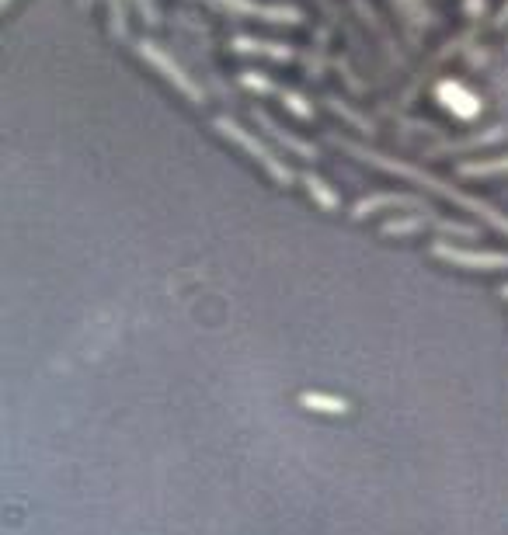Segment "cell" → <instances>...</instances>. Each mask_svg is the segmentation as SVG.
Wrapping results in <instances>:
<instances>
[{
    "instance_id": "obj_1",
    "label": "cell",
    "mask_w": 508,
    "mask_h": 535,
    "mask_svg": "<svg viewBox=\"0 0 508 535\" xmlns=\"http://www.w3.org/2000/svg\"><path fill=\"white\" fill-rule=\"evenodd\" d=\"M338 146H341V150H345V153H352V157H359V160H366V164L380 167V171H390V174H397V178H408V181H415V185L428 188V192H432V195H442V199L463 205V209H470V212H474V216H481L484 223L495 226L498 233H505V237H508V216H505V212H498L491 202L474 199V195H467V192H460V188H456V185H449L446 178H435V174L422 171V167L404 164V160L383 157V153L369 150V146H355V143H348V139H338Z\"/></svg>"
},
{
    "instance_id": "obj_2",
    "label": "cell",
    "mask_w": 508,
    "mask_h": 535,
    "mask_svg": "<svg viewBox=\"0 0 508 535\" xmlns=\"http://www.w3.org/2000/svg\"><path fill=\"white\" fill-rule=\"evenodd\" d=\"M213 126L220 129L223 136H230V139H234V143L241 146V150L248 153V157L258 160V164L265 167V174H268V178H272V181H279L282 188H289V185H293V181H296L293 167H289L286 160L279 157V153H272V150H268V146L261 143L258 136H251L248 129L241 126V122H234V119H230V115H220V119H216Z\"/></svg>"
},
{
    "instance_id": "obj_3",
    "label": "cell",
    "mask_w": 508,
    "mask_h": 535,
    "mask_svg": "<svg viewBox=\"0 0 508 535\" xmlns=\"http://www.w3.org/2000/svg\"><path fill=\"white\" fill-rule=\"evenodd\" d=\"M422 230H439V233H446V237L477 240V226L456 223V219H442V216H435L432 209L411 212V216H401V219H387V223L380 226L383 237H408V233H422Z\"/></svg>"
},
{
    "instance_id": "obj_4",
    "label": "cell",
    "mask_w": 508,
    "mask_h": 535,
    "mask_svg": "<svg viewBox=\"0 0 508 535\" xmlns=\"http://www.w3.org/2000/svg\"><path fill=\"white\" fill-rule=\"evenodd\" d=\"M136 53H140V56H143V60H147V63H150V67H154L157 73H161V77H164V80H171V84H174V87H178V91H181V94H185V98H188V101H195V105H202V101H206V98H202V87H199V84H195V80H192V77H188V73H185V70H181V67H178V63H174V60H171V56H168V53H164V49H161V46H157V42H154V39H140V42H136Z\"/></svg>"
},
{
    "instance_id": "obj_5",
    "label": "cell",
    "mask_w": 508,
    "mask_h": 535,
    "mask_svg": "<svg viewBox=\"0 0 508 535\" xmlns=\"http://www.w3.org/2000/svg\"><path fill=\"white\" fill-rule=\"evenodd\" d=\"M432 258L463 271H508L505 251H467V247H453V244H432Z\"/></svg>"
},
{
    "instance_id": "obj_6",
    "label": "cell",
    "mask_w": 508,
    "mask_h": 535,
    "mask_svg": "<svg viewBox=\"0 0 508 535\" xmlns=\"http://www.w3.org/2000/svg\"><path fill=\"white\" fill-rule=\"evenodd\" d=\"M435 98H439L442 105H446L449 112H453L456 119H463V122H470V119H477V115H481V98H477L467 84H460V80H453V77L435 84Z\"/></svg>"
},
{
    "instance_id": "obj_7",
    "label": "cell",
    "mask_w": 508,
    "mask_h": 535,
    "mask_svg": "<svg viewBox=\"0 0 508 535\" xmlns=\"http://www.w3.org/2000/svg\"><path fill=\"white\" fill-rule=\"evenodd\" d=\"M387 209H428L422 202V195H408V192H380V195H369V199H359L352 205V219H369L376 212H387Z\"/></svg>"
},
{
    "instance_id": "obj_8",
    "label": "cell",
    "mask_w": 508,
    "mask_h": 535,
    "mask_svg": "<svg viewBox=\"0 0 508 535\" xmlns=\"http://www.w3.org/2000/svg\"><path fill=\"white\" fill-rule=\"evenodd\" d=\"M220 7H230L237 14H254L261 21H282V25H296L300 11L296 7H275V4H258V0H216Z\"/></svg>"
},
{
    "instance_id": "obj_9",
    "label": "cell",
    "mask_w": 508,
    "mask_h": 535,
    "mask_svg": "<svg viewBox=\"0 0 508 535\" xmlns=\"http://www.w3.org/2000/svg\"><path fill=\"white\" fill-rule=\"evenodd\" d=\"M254 122H258V126L265 129V133L272 136V139H279V143L286 146V150H293L296 157H307V160H317V157H321V150H317L314 143H307V139H296L293 133H286V129H282L279 122L272 119V115L261 112V108H254Z\"/></svg>"
},
{
    "instance_id": "obj_10",
    "label": "cell",
    "mask_w": 508,
    "mask_h": 535,
    "mask_svg": "<svg viewBox=\"0 0 508 535\" xmlns=\"http://www.w3.org/2000/svg\"><path fill=\"white\" fill-rule=\"evenodd\" d=\"M300 185L307 188V192H310V199H314L317 205H321V209L335 212L338 205H341V199H338V192H335V188H331L324 178H317V174H310V171H307V174H300Z\"/></svg>"
},
{
    "instance_id": "obj_11",
    "label": "cell",
    "mask_w": 508,
    "mask_h": 535,
    "mask_svg": "<svg viewBox=\"0 0 508 535\" xmlns=\"http://www.w3.org/2000/svg\"><path fill=\"white\" fill-rule=\"evenodd\" d=\"M234 49H237V53H261V56H272V60H293V49L275 46V42L248 39V35H237V39H234Z\"/></svg>"
},
{
    "instance_id": "obj_12",
    "label": "cell",
    "mask_w": 508,
    "mask_h": 535,
    "mask_svg": "<svg viewBox=\"0 0 508 535\" xmlns=\"http://www.w3.org/2000/svg\"><path fill=\"white\" fill-rule=\"evenodd\" d=\"M300 407L307 410H317V414H348V400L341 397H328V393H300Z\"/></svg>"
},
{
    "instance_id": "obj_13",
    "label": "cell",
    "mask_w": 508,
    "mask_h": 535,
    "mask_svg": "<svg viewBox=\"0 0 508 535\" xmlns=\"http://www.w3.org/2000/svg\"><path fill=\"white\" fill-rule=\"evenodd\" d=\"M456 171H460V178H491V174H508V157L470 160V164H460Z\"/></svg>"
},
{
    "instance_id": "obj_14",
    "label": "cell",
    "mask_w": 508,
    "mask_h": 535,
    "mask_svg": "<svg viewBox=\"0 0 508 535\" xmlns=\"http://www.w3.org/2000/svg\"><path fill=\"white\" fill-rule=\"evenodd\" d=\"M498 139H505V129H502V126H498V129H488V133H481V136H467V139H460V143H442V146H435L432 153L477 150V146H491V143H498Z\"/></svg>"
},
{
    "instance_id": "obj_15",
    "label": "cell",
    "mask_w": 508,
    "mask_h": 535,
    "mask_svg": "<svg viewBox=\"0 0 508 535\" xmlns=\"http://www.w3.org/2000/svg\"><path fill=\"white\" fill-rule=\"evenodd\" d=\"M279 98H282V105H286L289 112L296 115V119H314V108H310L307 98H300L296 91H289V87H279Z\"/></svg>"
},
{
    "instance_id": "obj_16",
    "label": "cell",
    "mask_w": 508,
    "mask_h": 535,
    "mask_svg": "<svg viewBox=\"0 0 508 535\" xmlns=\"http://www.w3.org/2000/svg\"><path fill=\"white\" fill-rule=\"evenodd\" d=\"M241 84L258 94H279V84H272L265 73H241Z\"/></svg>"
},
{
    "instance_id": "obj_17",
    "label": "cell",
    "mask_w": 508,
    "mask_h": 535,
    "mask_svg": "<svg viewBox=\"0 0 508 535\" xmlns=\"http://www.w3.org/2000/svg\"><path fill=\"white\" fill-rule=\"evenodd\" d=\"M108 11H112V28L119 39H126L129 28H126V4L122 0H108Z\"/></svg>"
},
{
    "instance_id": "obj_18",
    "label": "cell",
    "mask_w": 508,
    "mask_h": 535,
    "mask_svg": "<svg viewBox=\"0 0 508 535\" xmlns=\"http://www.w3.org/2000/svg\"><path fill=\"white\" fill-rule=\"evenodd\" d=\"M136 7L143 11V18L150 21V25H157V7H154V0H133Z\"/></svg>"
},
{
    "instance_id": "obj_19",
    "label": "cell",
    "mask_w": 508,
    "mask_h": 535,
    "mask_svg": "<svg viewBox=\"0 0 508 535\" xmlns=\"http://www.w3.org/2000/svg\"><path fill=\"white\" fill-rule=\"evenodd\" d=\"M495 25H498V28H502V25H508V0H505V4H502V11H498Z\"/></svg>"
},
{
    "instance_id": "obj_20",
    "label": "cell",
    "mask_w": 508,
    "mask_h": 535,
    "mask_svg": "<svg viewBox=\"0 0 508 535\" xmlns=\"http://www.w3.org/2000/svg\"><path fill=\"white\" fill-rule=\"evenodd\" d=\"M502 296H505V299H508V285H502Z\"/></svg>"
},
{
    "instance_id": "obj_21",
    "label": "cell",
    "mask_w": 508,
    "mask_h": 535,
    "mask_svg": "<svg viewBox=\"0 0 508 535\" xmlns=\"http://www.w3.org/2000/svg\"><path fill=\"white\" fill-rule=\"evenodd\" d=\"M7 4H11V0H0V7H7Z\"/></svg>"
},
{
    "instance_id": "obj_22",
    "label": "cell",
    "mask_w": 508,
    "mask_h": 535,
    "mask_svg": "<svg viewBox=\"0 0 508 535\" xmlns=\"http://www.w3.org/2000/svg\"><path fill=\"white\" fill-rule=\"evenodd\" d=\"M81 4H84V7H87V4H91V0H81Z\"/></svg>"
}]
</instances>
